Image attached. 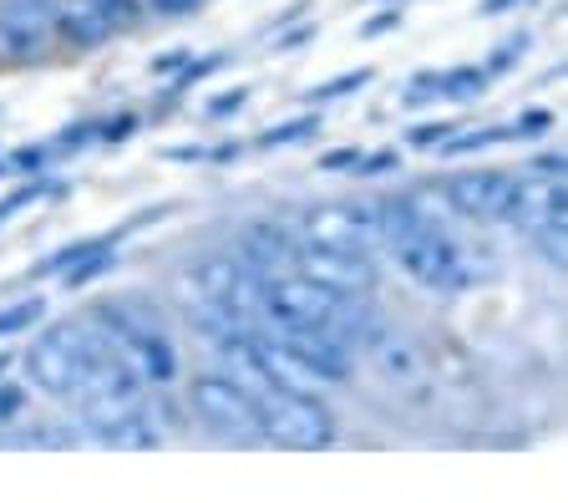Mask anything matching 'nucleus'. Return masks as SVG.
I'll use <instances>...</instances> for the list:
<instances>
[{"instance_id": "obj_1", "label": "nucleus", "mask_w": 568, "mask_h": 503, "mask_svg": "<svg viewBox=\"0 0 568 503\" xmlns=\"http://www.w3.org/2000/svg\"><path fill=\"white\" fill-rule=\"evenodd\" d=\"M102 351H118L102 335V325H87V321L82 325H51V331L26 351V372H31V382L41 386V392L71 396L87 372V361L102 356Z\"/></svg>"}, {"instance_id": "obj_2", "label": "nucleus", "mask_w": 568, "mask_h": 503, "mask_svg": "<svg viewBox=\"0 0 568 503\" xmlns=\"http://www.w3.org/2000/svg\"><path fill=\"white\" fill-rule=\"evenodd\" d=\"M260 408V437L295 453H315V447L335 443V418L325 412V402L295 392V386H270L264 396H254Z\"/></svg>"}, {"instance_id": "obj_3", "label": "nucleus", "mask_w": 568, "mask_h": 503, "mask_svg": "<svg viewBox=\"0 0 568 503\" xmlns=\"http://www.w3.org/2000/svg\"><path fill=\"white\" fill-rule=\"evenodd\" d=\"M77 412H82L87 427H112L122 418H138L142 408V376L132 372L118 351H102V356L87 361L82 382H77Z\"/></svg>"}, {"instance_id": "obj_4", "label": "nucleus", "mask_w": 568, "mask_h": 503, "mask_svg": "<svg viewBox=\"0 0 568 503\" xmlns=\"http://www.w3.org/2000/svg\"><path fill=\"white\" fill-rule=\"evenodd\" d=\"M335 305H341V295H331L325 285H315L305 275H274L260 290V311L280 331H325Z\"/></svg>"}, {"instance_id": "obj_5", "label": "nucleus", "mask_w": 568, "mask_h": 503, "mask_svg": "<svg viewBox=\"0 0 568 503\" xmlns=\"http://www.w3.org/2000/svg\"><path fill=\"white\" fill-rule=\"evenodd\" d=\"M193 412L203 427H213L219 437H260V408L244 386H234L229 376H199L189 392Z\"/></svg>"}, {"instance_id": "obj_6", "label": "nucleus", "mask_w": 568, "mask_h": 503, "mask_svg": "<svg viewBox=\"0 0 568 503\" xmlns=\"http://www.w3.org/2000/svg\"><path fill=\"white\" fill-rule=\"evenodd\" d=\"M305 229L310 244L366 254V244L381 240V204H320L305 214Z\"/></svg>"}, {"instance_id": "obj_7", "label": "nucleus", "mask_w": 568, "mask_h": 503, "mask_svg": "<svg viewBox=\"0 0 568 503\" xmlns=\"http://www.w3.org/2000/svg\"><path fill=\"white\" fill-rule=\"evenodd\" d=\"M295 264L300 275L315 280V285H325L331 295L351 300V295H366L371 285H376V270H371L366 254L355 250H325V244H305V250H295Z\"/></svg>"}, {"instance_id": "obj_8", "label": "nucleus", "mask_w": 568, "mask_h": 503, "mask_svg": "<svg viewBox=\"0 0 568 503\" xmlns=\"http://www.w3.org/2000/svg\"><path fill=\"white\" fill-rule=\"evenodd\" d=\"M189 285L199 300H213V305H229V311L248 315V311H260L264 275L248 270V264H234V260H203Z\"/></svg>"}, {"instance_id": "obj_9", "label": "nucleus", "mask_w": 568, "mask_h": 503, "mask_svg": "<svg viewBox=\"0 0 568 503\" xmlns=\"http://www.w3.org/2000/svg\"><path fill=\"white\" fill-rule=\"evenodd\" d=\"M57 37V0H0V47L11 57H36Z\"/></svg>"}, {"instance_id": "obj_10", "label": "nucleus", "mask_w": 568, "mask_h": 503, "mask_svg": "<svg viewBox=\"0 0 568 503\" xmlns=\"http://www.w3.org/2000/svg\"><path fill=\"white\" fill-rule=\"evenodd\" d=\"M513 183L508 173H497V168H477V173H457L447 183V204L467 219H503L508 214V199H513Z\"/></svg>"}, {"instance_id": "obj_11", "label": "nucleus", "mask_w": 568, "mask_h": 503, "mask_svg": "<svg viewBox=\"0 0 568 503\" xmlns=\"http://www.w3.org/2000/svg\"><path fill=\"white\" fill-rule=\"evenodd\" d=\"M366 351L376 356V372L386 376V386H396V392H422L426 386V356H422V346H416L412 335H396L386 325Z\"/></svg>"}, {"instance_id": "obj_12", "label": "nucleus", "mask_w": 568, "mask_h": 503, "mask_svg": "<svg viewBox=\"0 0 568 503\" xmlns=\"http://www.w3.org/2000/svg\"><path fill=\"white\" fill-rule=\"evenodd\" d=\"M295 250L300 244L290 240V229H280V224H244V234H239V254H244V264L260 270V275L290 270V264H295Z\"/></svg>"}, {"instance_id": "obj_13", "label": "nucleus", "mask_w": 568, "mask_h": 503, "mask_svg": "<svg viewBox=\"0 0 568 503\" xmlns=\"http://www.w3.org/2000/svg\"><path fill=\"white\" fill-rule=\"evenodd\" d=\"M57 31L71 37L77 47H97V41L112 37V16L102 11V0H77V6H67V11L57 6Z\"/></svg>"}, {"instance_id": "obj_14", "label": "nucleus", "mask_w": 568, "mask_h": 503, "mask_svg": "<svg viewBox=\"0 0 568 503\" xmlns=\"http://www.w3.org/2000/svg\"><path fill=\"white\" fill-rule=\"evenodd\" d=\"M132 351H138V361H142V372L153 376V382H168V376L178 372V361H173V346H168L158 331H148V335H138V341H128Z\"/></svg>"}, {"instance_id": "obj_15", "label": "nucleus", "mask_w": 568, "mask_h": 503, "mask_svg": "<svg viewBox=\"0 0 568 503\" xmlns=\"http://www.w3.org/2000/svg\"><path fill=\"white\" fill-rule=\"evenodd\" d=\"M102 443L106 447H153V432L142 427L138 418H122L112 427H102Z\"/></svg>"}, {"instance_id": "obj_16", "label": "nucleus", "mask_w": 568, "mask_h": 503, "mask_svg": "<svg viewBox=\"0 0 568 503\" xmlns=\"http://www.w3.org/2000/svg\"><path fill=\"white\" fill-rule=\"evenodd\" d=\"M41 311H47L41 300H21V305H6V311H0V335H16V331H26V325H36V321H41Z\"/></svg>"}, {"instance_id": "obj_17", "label": "nucleus", "mask_w": 568, "mask_h": 503, "mask_svg": "<svg viewBox=\"0 0 568 503\" xmlns=\"http://www.w3.org/2000/svg\"><path fill=\"white\" fill-rule=\"evenodd\" d=\"M300 138H315V118H300V122H284V128H270L260 143L264 148H280V143H300Z\"/></svg>"}, {"instance_id": "obj_18", "label": "nucleus", "mask_w": 568, "mask_h": 503, "mask_svg": "<svg viewBox=\"0 0 568 503\" xmlns=\"http://www.w3.org/2000/svg\"><path fill=\"white\" fill-rule=\"evenodd\" d=\"M244 102H248V92H244V87H234V92H219V97H213L209 112H213V118H229V112H239Z\"/></svg>"}, {"instance_id": "obj_19", "label": "nucleus", "mask_w": 568, "mask_h": 503, "mask_svg": "<svg viewBox=\"0 0 568 503\" xmlns=\"http://www.w3.org/2000/svg\"><path fill=\"white\" fill-rule=\"evenodd\" d=\"M437 87H447V92L467 97V92H483V77H477V72H452V77H442Z\"/></svg>"}, {"instance_id": "obj_20", "label": "nucleus", "mask_w": 568, "mask_h": 503, "mask_svg": "<svg viewBox=\"0 0 568 503\" xmlns=\"http://www.w3.org/2000/svg\"><path fill=\"white\" fill-rule=\"evenodd\" d=\"M371 82V72H355V77H341V82H331V87H320V97H335V92H355V87H366Z\"/></svg>"}, {"instance_id": "obj_21", "label": "nucleus", "mask_w": 568, "mask_h": 503, "mask_svg": "<svg viewBox=\"0 0 568 503\" xmlns=\"http://www.w3.org/2000/svg\"><path fill=\"white\" fill-rule=\"evenodd\" d=\"M203 0H153V11H163V16H189V11H199Z\"/></svg>"}, {"instance_id": "obj_22", "label": "nucleus", "mask_w": 568, "mask_h": 503, "mask_svg": "<svg viewBox=\"0 0 568 503\" xmlns=\"http://www.w3.org/2000/svg\"><path fill=\"white\" fill-rule=\"evenodd\" d=\"M442 138H452L447 122H432V128H416L412 132V143H442Z\"/></svg>"}, {"instance_id": "obj_23", "label": "nucleus", "mask_w": 568, "mask_h": 503, "mask_svg": "<svg viewBox=\"0 0 568 503\" xmlns=\"http://www.w3.org/2000/svg\"><path fill=\"white\" fill-rule=\"evenodd\" d=\"M16 408H21V392H16V386H0V418H11Z\"/></svg>"}, {"instance_id": "obj_24", "label": "nucleus", "mask_w": 568, "mask_h": 503, "mask_svg": "<svg viewBox=\"0 0 568 503\" xmlns=\"http://www.w3.org/2000/svg\"><path fill=\"white\" fill-rule=\"evenodd\" d=\"M390 26H402V21H396V16H376V21L366 26V37H386Z\"/></svg>"}, {"instance_id": "obj_25", "label": "nucleus", "mask_w": 568, "mask_h": 503, "mask_svg": "<svg viewBox=\"0 0 568 503\" xmlns=\"http://www.w3.org/2000/svg\"><path fill=\"white\" fill-rule=\"evenodd\" d=\"M351 163H361V153H355V148H351V153H331V158H325V168H351Z\"/></svg>"}, {"instance_id": "obj_26", "label": "nucleus", "mask_w": 568, "mask_h": 503, "mask_svg": "<svg viewBox=\"0 0 568 503\" xmlns=\"http://www.w3.org/2000/svg\"><path fill=\"white\" fill-rule=\"evenodd\" d=\"M503 6H513V0H487V11H503Z\"/></svg>"}]
</instances>
